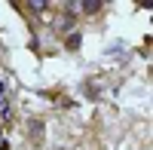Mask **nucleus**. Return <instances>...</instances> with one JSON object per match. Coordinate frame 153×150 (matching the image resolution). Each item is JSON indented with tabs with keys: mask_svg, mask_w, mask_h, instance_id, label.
Instances as JSON below:
<instances>
[{
	"mask_svg": "<svg viewBox=\"0 0 153 150\" xmlns=\"http://www.w3.org/2000/svg\"><path fill=\"white\" fill-rule=\"evenodd\" d=\"M86 12H95V9H101V3H98V0H89V3H80Z\"/></svg>",
	"mask_w": 153,
	"mask_h": 150,
	"instance_id": "f257e3e1",
	"label": "nucleus"
}]
</instances>
